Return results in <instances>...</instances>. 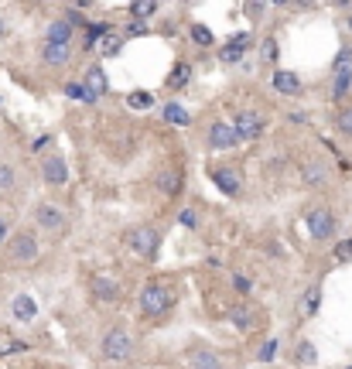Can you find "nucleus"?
I'll return each mask as SVG.
<instances>
[{"label":"nucleus","instance_id":"f257e3e1","mask_svg":"<svg viewBox=\"0 0 352 369\" xmlns=\"http://www.w3.org/2000/svg\"><path fill=\"white\" fill-rule=\"evenodd\" d=\"M175 304H178V284L168 274H158V277L144 281V288L137 294V311H140V318L144 321H154V325L171 315Z\"/></svg>","mask_w":352,"mask_h":369},{"label":"nucleus","instance_id":"f03ea898","mask_svg":"<svg viewBox=\"0 0 352 369\" xmlns=\"http://www.w3.org/2000/svg\"><path fill=\"white\" fill-rule=\"evenodd\" d=\"M301 222H304V229H308V236H311L315 246H325V243H332V239L339 236V215L322 199H311L301 209Z\"/></svg>","mask_w":352,"mask_h":369},{"label":"nucleus","instance_id":"7ed1b4c3","mask_svg":"<svg viewBox=\"0 0 352 369\" xmlns=\"http://www.w3.org/2000/svg\"><path fill=\"white\" fill-rule=\"evenodd\" d=\"M38 257H41V239L34 233V226L14 229L11 239H7V246H4V264L31 267V264H38Z\"/></svg>","mask_w":352,"mask_h":369},{"label":"nucleus","instance_id":"20e7f679","mask_svg":"<svg viewBox=\"0 0 352 369\" xmlns=\"http://www.w3.org/2000/svg\"><path fill=\"white\" fill-rule=\"evenodd\" d=\"M100 359L109 366H123L134 359V335L123 325H109L100 339Z\"/></svg>","mask_w":352,"mask_h":369},{"label":"nucleus","instance_id":"39448f33","mask_svg":"<svg viewBox=\"0 0 352 369\" xmlns=\"http://www.w3.org/2000/svg\"><path fill=\"white\" fill-rule=\"evenodd\" d=\"M123 243H127V250L140 257V260H154L158 257V250H161V229L154 226V222H137L130 226L127 233H123Z\"/></svg>","mask_w":352,"mask_h":369},{"label":"nucleus","instance_id":"423d86ee","mask_svg":"<svg viewBox=\"0 0 352 369\" xmlns=\"http://www.w3.org/2000/svg\"><path fill=\"white\" fill-rule=\"evenodd\" d=\"M202 137H205V147L216 151V154H229V151H236V147L243 144L236 127H233V120H226V116H212V120L205 123Z\"/></svg>","mask_w":352,"mask_h":369},{"label":"nucleus","instance_id":"0eeeda50","mask_svg":"<svg viewBox=\"0 0 352 369\" xmlns=\"http://www.w3.org/2000/svg\"><path fill=\"white\" fill-rule=\"evenodd\" d=\"M209 178H212V184H216L226 199H240L243 195L246 178H243V168L236 161H219V164H212L209 168Z\"/></svg>","mask_w":352,"mask_h":369},{"label":"nucleus","instance_id":"6e6552de","mask_svg":"<svg viewBox=\"0 0 352 369\" xmlns=\"http://www.w3.org/2000/svg\"><path fill=\"white\" fill-rule=\"evenodd\" d=\"M34 226L48 236H65L69 233V212L62 209L58 202H34Z\"/></svg>","mask_w":352,"mask_h":369},{"label":"nucleus","instance_id":"1a4fd4ad","mask_svg":"<svg viewBox=\"0 0 352 369\" xmlns=\"http://www.w3.org/2000/svg\"><path fill=\"white\" fill-rule=\"evenodd\" d=\"M86 288H89V297L100 301V304H120V301H123V284H120L113 274H100V270L89 274Z\"/></svg>","mask_w":352,"mask_h":369},{"label":"nucleus","instance_id":"9d476101","mask_svg":"<svg viewBox=\"0 0 352 369\" xmlns=\"http://www.w3.org/2000/svg\"><path fill=\"white\" fill-rule=\"evenodd\" d=\"M233 127L240 133V140L250 144V140H257L260 133L267 130V113H264L260 106H243V109L233 116Z\"/></svg>","mask_w":352,"mask_h":369},{"label":"nucleus","instance_id":"9b49d317","mask_svg":"<svg viewBox=\"0 0 352 369\" xmlns=\"http://www.w3.org/2000/svg\"><path fill=\"white\" fill-rule=\"evenodd\" d=\"M222 315H226V321H229L236 332H253V328L260 325V311H257V304H253L250 297H236V301H229Z\"/></svg>","mask_w":352,"mask_h":369},{"label":"nucleus","instance_id":"f8f14e48","mask_svg":"<svg viewBox=\"0 0 352 369\" xmlns=\"http://www.w3.org/2000/svg\"><path fill=\"white\" fill-rule=\"evenodd\" d=\"M41 182L48 184V188H55V192L69 184V161L62 158V151L41 154Z\"/></svg>","mask_w":352,"mask_h":369},{"label":"nucleus","instance_id":"ddd939ff","mask_svg":"<svg viewBox=\"0 0 352 369\" xmlns=\"http://www.w3.org/2000/svg\"><path fill=\"white\" fill-rule=\"evenodd\" d=\"M154 188H158L161 199H178L185 192V171H182V164H164L161 171L154 175Z\"/></svg>","mask_w":352,"mask_h":369},{"label":"nucleus","instance_id":"4468645a","mask_svg":"<svg viewBox=\"0 0 352 369\" xmlns=\"http://www.w3.org/2000/svg\"><path fill=\"white\" fill-rule=\"evenodd\" d=\"M38 58H41V65H45V69H52V72H65V69L72 65V45L41 41V48H38Z\"/></svg>","mask_w":352,"mask_h":369},{"label":"nucleus","instance_id":"2eb2a0df","mask_svg":"<svg viewBox=\"0 0 352 369\" xmlns=\"http://www.w3.org/2000/svg\"><path fill=\"white\" fill-rule=\"evenodd\" d=\"M328 178H332V171H328V164L322 158H304V164H301V182H304V188H325Z\"/></svg>","mask_w":352,"mask_h":369},{"label":"nucleus","instance_id":"dca6fc26","mask_svg":"<svg viewBox=\"0 0 352 369\" xmlns=\"http://www.w3.org/2000/svg\"><path fill=\"white\" fill-rule=\"evenodd\" d=\"M76 31L79 27L72 25L65 14H58V18H52L48 25H45V41H58V45H72L76 41Z\"/></svg>","mask_w":352,"mask_h":369},{"label":"nucleus","instance_id":"f3484780","mask_svg":"<svg viewBox=\"0 0 352 369\" xmlns=\"http://www.w3.org/2000/svg\"><path fill=\"white\" fill-rule=\"evenodd\" d=\"M189 369H226V363H222V356H219L212 345H191Z\"/></svg>","mask_w":352,"mask_h":369},{"label":"nucleus","instance_id":"a211bd4d","mask_svg":"<svg viewBox=\"0 0 352 369\" xmlns=\"http://www.w3.org/2000/svg\"><path fill=\"white\" fill-rule=\"evenodd\" d=\"M352 93V69H339L332 76V89H328V100L332 103H346Z\"/></svg>","mask_w":352,"mask_h":369},{"label":"nucleus","instance_id":"6ab92c4d","mask_svg":"<svg viewBox=\"0 0 352 369\" xmlns=\"http://www.w3.org/2000/svg\"><path fill=\"white\" fill-rule=\"evenodd\" d=\"M273 89H277L280 96H298L301 93L298 72H291V69H277V72H273Z\"/></svg>","mask_w":352,"mask_h":369},{"label":"nucleus","instance_id":"aec40b11","mask_svg":"<svg viewBox=\"0 0 352 369\" xmlns=\"http://www.w3.org/2000/svg\"><path fill=\"white\" fill-rule=\"evenodd\" d=\"M189 82H191V62H185V58H182V62L171 69V76L164 79V89H168V93H182Z\"/></svg>","mask_w":352,"mask_h":369},{"label":"nucleus","instance_id":"412c9836","mask_svg":"<svg viewBox=\"0 0 352 369\" xmlns=\"http://www.w3.org/2000/svg\"><path fill=\"white\" fill-rule=\"evenodd\" d=\"M11 315H14V321H34L38 318V301L31 294H18L14 304H11Z\"/></svg>","mask_w":352,"mask_h":369},{"label":"nucleus","instance_id":"4be33fe9","mask_svg":"<svg viewBox=\"0 0 352 369\" xmlns=\"http://www.w3.org/2000/svg\"><path fill=\"white\" fill-rule=\"evenodd\" d=\"M332 130L339 133L342 140H352V103H342L332 116Z\"/></svg>","mask_w":352,"mask_h":369},{"label":"nucleus","instance_id":"5701e85b","mask_svg":"<svg viewBox=\"0 0 352 369\" xmlns=\"http://www.w3.org/2000/svg\"><path fill=\"white\" fill-rule=\"evenodd\" d=\"M86 93H89V103H93L96 96H103V93H107V76H103V69H100V65H93V69L86 72Z\"/></svg>","mask_w":352,"mask_h":369},{"label":"nucleus","instance_id":"b1692460","mask_svg":"<svg viewBox=\"0 0 352 369\" xmlns=\"http://www.w3.org/2000/svg\"><path fill=\"white\" fill-rule=\"evenodd\" d=\"M21 182V175H18V168L11 164V161H0V192H14Z\"/></svg>","mask_w":352,"mask_h":369},{"label":"nucleus","instance_id":"393cba45","mask_svg":"<svg viewBox=\"0 0 352 369\" xmlns=\"http://www.w3.org/2000/svg\"><path fill=\"white\" fill-rule=\"evenodd\" d=\"M295 359H298L301 366H315V363H318V352H315V345L308 342V339H301L298 352H295Z\"/></svg>","mask_w":352,"mask_h":369},{"label":"nucleus","instance_id":"a878e982","mask_svg":"<svg viewBox=\"0 0 352 369\" xmlns=\"http://www.w3.org/2000/svg\"><path fill=\"white\" fill-rule=\"evenodd\" d=\"M229 284H233V294H236V297H250V294H253V281L243 277V274H229Z\"/></svg>","mask_w":352,"mask_h":369},{"label":"nucleus","instance_id":"bb28decb","mask_svg":"<svg viewBox=\"0 0 352 369\" xmlns=\"http://www.w3.org/2000/svg\"><path fill=\"white\" fill-rule=\"evenodd\" d=\"M332 260L335 264H352V236L349 239H339L335 250H332Z\"/></svg>","mask_w":352,"mask_h":369},{"label":"nucleus","instance_id":"cd10ccee","mask_svg":"<svg viewBox=\"0 0 352 369\" xmlns=\"http://www.w3.org/2000/svg\"><path fill=\"white\" fill-rule=\"evenodd\" d=\"M164 116H168L171 123H178V127H185V123H189V113H185V109H182L178 103H168V106H164Z\"/></svg>","mask_w":352,"mask_h":369},{"label":"nucleus","instance_id":"c85d7f7f","mask_svg":"<svg viewBox=\"0 0 352 369\" xmlns=\"http://www.w3.org/2000/svg\"><path fill=\"white\" fill-rule=\"evenodd\" d=\"M318 297H322V288H318V284L304 290V311H308V315H315V311H318Z\"/></svg>","mask_w":352,"mask_h":369},{"label":"nucleus","instance_id":"c756f323","mask_svg":"<svg viewBox=\"0 0 352 369\" xmlns=\"http://www.w3.org/2000/svg\"><path fill=\"white\" fill-rule=\"evenodd\" d=\"M127 103L134 106V109H151V106H154V96H151V93H130Z\"/></svg>","mask_w":352,"mask_h":369},{"label":"nucleus","instance_id":"7c9ffc66","mask_svg":"<svg viewBox=\"0 0 352 369\" xmlns=\"http://www.w3.org/2000/svg\"><path fill=\"white\" fill-rule=\"evenodd\" d=\"M154 4H158V0H134V4H130V14L140 21V18H147V14L154 11Z\"/></svg>","mask_w":352,"mask_h":369},{"label":"nucleus","instance_id":"2f4dec72","mask_svg":"<svg viewBox=\"0 0 352 369\" xmlns=\"http://www.w3.org/2000/svg\"><path fill=\"white\" fill-rule=\"evenodd\" d=\"M11 233H14V219L0 212V250L7 246V239H11Z\"/></svg>","mask_w":352,"mask_h":369},{"label":"nucleus","instance_id":"473e14b6","mask_svg":"<svg viewBox=\"0 0 352 369\" xmlns=\"http://www.w3.org/2000/svg\"><path fill=\"white\" fill-rule=\"evenodd\" d=\"M191 38H195L198 45H212V41H216V38H212V31H209V27H202V25L191 27Z\"/></svg>","mask_w":352,"mask_h":369},{"label":"nucleus","instance_id":"72a5a7b5","mask_svg":"<svg viewBox=\"0 0 352 369\" xmlns=\"http://www.w3.org/2000/svg\"><path fill=\"white\" fill-rule=\"evenodd\" d=\"M277 339H271V342H264V349H260V352H257V359H260V363H271L273 356H277Z\"/></svg>","mask_w":352,"mask_h":369},{"label":"nucleus","instance_id":"f704fd0d","mask_svg":"<svg viewBox=\"0 0 352 369\" xmlns=\"http://www.w3.org/2000/svg\"><path fill=\"white\" fill-rule=\"evenodd\" d=\"M182 226H189V229H198V219H195V209H182Z\"/></svg>","mask_w":352,"mask_h":369},{"label":"nucleus","instance_id":"c9c22d12","mask_svg":"<svg viewBox=\"0 0 352 369\" xmlns=\"http://www.w3.org/2000/svg\"><path fill=\"white\" fill-rule=\"evenodd\" d=\"M120 45H123L120 38H107V45H103V55H107V58H113V55H120Z\"/></svg>","mask_w":352,"mask_h":369},{"label":"nucleus","instance_id":"e433bc0d","mask_svg":"<svg viewBox=\"0 0 352 369\" xmlns=\"http://www.w3.org/2000/svg\"><path fill=\"white\" fill-rule=\"evenodd\" d=\"M264 58H267V62L277 58V38H267V41H264Z\"/></svg>","mask_w":352,"mask_h":369},{"label":"nucleus","instance_id":"4c0bfd02","mask_svg":"<svg viewBox=\"0 0 352 369\" xmlns=\"http://www.w3.org/2000/svg\"><path fill=\"white\" fill-rule=\"evenodd\" d=\"M260 11H264V0H246V14L250 18H260Z\"/></svg>","mask_w":352,"mask_h":369},{"label":"nucleus","instance_id":"58836bf2","mask_svg":"<svg viewBox=\"0 0 352 369\" xmlns=\"http://www.w3.org/2000/svg\"><path fill=\"white\" fill-rule=\"evenodd\" d=\"M96 0H69V7H76V11H89Z\"/></svg>","mask_w":352,"mask_h":369},{"label":"nucleus","instance_id":"ea45409f","mask_svg":"<svg viewBox=\"0 0 352 369\" xmlns=\"http://www.w3.org/2000/svg\"><path fill=\"white\" fill-rule=\"evenodd\" d=\"M127 34H147V25H144V21H137V25L127 27Z\"/></svg>","mask_w":352,"mask_h":369},{"label":"nucleus","instance_id":"a19ab883","mask_svg":"<svg viewBox=\"0 0 352 369\" xmlns=\"http://www.w3.org/2000/svg\"><path fill=\"white\" fill-rule=\"evenodd\" d=\"M27 7H45V4H48V0H25Z\"/></svg>","mask_w":352,"mask_h":369},{"label":"nucleus","instance_id":"79ce46f5","mask_svg":"<svg viewBox=\"0 0 352 369\" xmlns=\"http://www.w3.org/2000/svg\"><path fill=\"white\" fill-rule=\"evenodd\" d=\"M332 4H335V7H349L352 0H332Z\"/></svg>","mask_w":352,"mask_h":369},{"label":"nucleus","instance_id":"37998d69","mask_svg":"<svg viewBox=\"0 0 352 369\" xmlns=\"http://www.w3.org/2000/svg\"><path fill=\"white\" fill-rule=\"evenodd\" d=\"M271 4H287V0H271Z\"/></svg>","mask_w":352,"mask_h":369},{"label":"nucleus","instance_id":"c03bdc74","mask_svg":"<svg viewBox=\"0 0 352 369\" xmlns=\"http://www.w3.org/2000/svg\"><path fill=\"white\" fill-rule=\"evenodd\" d=\"M0 34H4V25H0Z\"/></svg>","mask_w":352,"mask_h":369},{"label":"nucleus","instance_id":"a18cd8bd","mask_svg":"<svg viewBox=\"0 0 352 369\" xmlns=\"http://www.w3.org/2000/svg\"><path fill=\"white\" fill-rule=\"evenodd\" d=\"M346 369H352V366H346Z\"/></svg>","mask_w":352,"mask_h":369}]
</instances>
